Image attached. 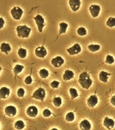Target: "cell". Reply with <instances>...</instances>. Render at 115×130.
<instances>
[{
    "mask_svg": "<svg viewBox=\"0 0 115 130\" xmlns=\"http://www.w3.org/2000/svg\"><path fill=\"white\" fill-rule=\"evenodd\" d=\"M78 82L82 88L85 89H89L92 86L93 81L92 79L90 78L89 74L86 71H84V72L80 74L78 78Z\"/></svg>",
    "mask_w": 115,
    "mask_h": 130,
    "instance_id": "6da1fadb",
    "label": "cell"
},
{
    "mask_svg": "<svg viewBox=\"0 0 115 130\" xmlns=\"http://www.w3.org/2000/svg\"><path fill=\"white\" fill-rule=\"evenodd\" d=\"M31 30V28L25 25H19L16 28L17 35L20 38H28Z\"/></svg>",
    "mask_w": 115,
    "mask_h": 130,
    "instance_id": "7a4b0ae2",
    "label": "cell"
},
{
    "mask_svg": "<svg viewBox=\"0 0 115 130\" xmlns=\"http://www.w3.org/2000/svg\"><path fill=\"white\" fill-rule=\"evenodd\" d=\"M45 95H46V93H45V90L43 88H39L34 92L32 98L43 102L44 100Z\"/></svg>",
    "mask_w": 115,
    "mask_h": 130,
    "instance_id": "3957f363",
    "label": "cell"
},
{
    "mask_svg": "<svg viewBox=\"0 0 115 130\" xmlns=\"http://www.w3.org/2000/svg\"><path fill=\"white\" fill-rule=\"evenodd\" d=\"M10 14L14 20H20L23 16V10L19 6H14L10 10Z\"/></svg>",
    "mask_w": 115,
    "mask_h": 130,
    "instance_id": "277c9868",
    "label": "cell"
},
{
    "mask_svg": "<svg viewBox=\"0 0 115 130\" xmlns=\"http://www.w3.org/2000/svg\"><path fill=\"white\" fill-rule=\"evenodd\" d=\"M34 19L35 21L37 27H38V31L39 32H42L43 28L45 26L44 19L40 14H38L34 17Z\"/></svg>",
    "mask_w": 115,
    "mask_h": 130,
    "instance_id": "5b68a950",
    "label": "cell"
},
{
    "mask_svg": "<svg viewBox=\"0 0 115 130\" xmlns=\"http://www.w3.org/2000/svg\"><path fill=\"white\" fill-rule=\"evenodd\" d=\"M81 47L78 43H75V44H74L72 47L66 49V51L68 52V53L70 56L78 55V54H79L81 53Z\"/></svg>",
    "mask_w": 115,
    "mask_h": 130,
    "instance_id": "8992f818",
    "label": "cell"
},
{
    "mask_svg": "<svg viewBox=\"0 0 115 130\" xmlns=\"http://www.w3.org/2000/svg\"><path fill=\"white\" fill-rule=\"evenodd\" d=\"M89 10L91 16H92L93 18H97V17L99 16L100 13L101 8L100 6L98 5L93 4V5L90 6L89 8Z\"/></svg>",
    "mask_w": 115,
    "mask_h": 130,
    "instance_id": "52a82bcc",
    "label": "cell"
},
{
    "mask_svg": "<svg viewBox=\"0 0 115 130\" xmlns=\"http://www.w3.org/2000/svg\"><path fill=\"white\" fill-rule=\"evenodd\" d=\"M51 63L55 68H59L64 63V60L60 56H57L51 59Z\"/></svg>",
    "mask_w": 115,
    "mask_h": 130,
    "instance_id": "ba28073f",
    "label": "cell"
},
{
    "mask_svg": "<svg viewBox=\"0 0 115 130\" xmlns=\"http://www.w3.org/2000/svg\"><path fill=\"white\" fill-rule=\"evenodd\" d=\"M35 54L38 58H44L47 54V50L44 46L38 47L35 50Z\"/></svg>",
    "mask_w": 115,
    "mask_h": 130,
    "instance_id": "9c48e42d",
    "label": "cell"
},
{
    "mask_svg": "<svg viewBox=\"0 0 115 130\" xmlns=\"http://www.w3.org/2000/svg\"><path fill=\"white\" fill-rule=\"evenodd\" d=\"M69 4L73 12H76L79 9L80 7H81V2L80 0H69Z\"/></svg>",
    "mask_w": 115,
    "mask_h": 130,
    "instance_id": "30bf717a",
    "label": "cell"
},
{
    "mask_svg": "<svg viewBox=\"0 0 115 130\" xmlns=\"http://www.w3.org/2000/svg\"><path fill=\"white\" fill-rule=\"evenodd\" d=\"M26 113L30 118H36L38 114V108L34 105L29 106L26 110Z\"/></svg>",
    "mask_w": 115,
    "mask_h": 130,
    "instance_id": "8fae6325",
    "label": "cell"
},
{
    "mask_svg": "<svg viewBox=\"0 0 115 130\" xmlns=\"http://www.w3.org/2000/svg\"><path fill=\"white\" fill-rule=\"evenodd\" d=\"M5 113L8 117H14L17 114L16 108L13 105L7 106L5 108Z\"/></svg>",
    "mask_w": 115,
    "mask_h": 130,
    "instance_id": "7c38bea8",
    "label": "cell"
},
{
    "mask_svg": "<svg viewBox=\"0 0 115 130\" xmlns=\"http://www.w3.org/2000/svg\"><path fill=\"white\" fill-rule=\"evenodd\" d=\"M98 103V99L95 95H91L87 100V104L89 107L94 108Z\"/></svg>",
    "mask_w": 115,
    "mask_h": 130,
    "instance_id": "4fadbf2b",
    "label": "cell"
},
{
    "mask_svg": "<svg viewBox=\"0 0 115 130\" xmlns=\"http://www.w3.org/2000/svg\"><path fill=\"white\" fill-rule=\"evenodd\" d=\"M103 124L104 127L108 129H112L114 127V121L112 119H110L108 117H105L104 119Z\"/></svg>",
    "mask_w": 115,
    "mask_h": 130,
    "instance_id": "5bb4252c",
    "label": "cell"
},
{
    "mask_svg": "<svg viewBox=\"0 0 115 130\" xmlns=\"http://www.w3.org/2000/svg\"><path fill=\"white\" fill-rule=\"evenodd\" d=\"M10 90L9 89L5 86L2 87L0 89V99H6L9 96Z\"/></svg>",
    "mask_w": 115,
    "mask_h": 130,
    "instance_id": "9a60e30c",
    "label": "cell"
},
{
    "mask_svg": "<svg viewBox=\"0 0 115 130\" xmlns=\"http://www.w3.org/2000/svg\"><path fill=\"white\" fill-rule=\"evenodd\" d=\"M0 50L2 53H5L6 55H8L12 50L10 45L7 43H3L0 45Z\"/></svg>",
    "mask_w": 115,
    "mask_h": 130,
    "instance_id": "2e32d148",
    "label": "cell"
},
{
    "mask_svg": "<svg viewBox=\"0 0 115 130\" xmlns=\"http://www.w3.org/2000/svg\"><path fill=\"white\" fill-rule=\"evenodd\" d=\"M79 126L81 130H90L92 127L90 123L86 119L81 121L79 123Z\"/></svg>",
    "mask_w": 115,
    "mask_h": 130,
    "instance_id": "e0dca14e",
    "label": "cell"
},
{
    "mask_svg": "<svg viewBox=\"0 0 115 130\" xmlns=\"http://www.w3.org/2000/svg\"><path fill=\"white\" fill-rule=\"evenodd\" d=\"M111 75V74L105 71H101L99 74V79L101 82H104V83H107L108 81L109 77Z\"/></svg>",
    "mask_w": 115,
    "mask_h": 130,
    "instance_id": "ac0fdd59",
    "label": "cell"
},
{
    "mask_svg": "<svg viewBox=\"0 0 115 130\" xmlns=\"http://www.w3.org/2000/svg\"><path fill=\"white\" fill-rule=\"evenodd\" d=\"M74 77V73L73 71L70 70H65L63 75V79L65 81H70V80L72 79Z\"/></svg>",
    "mask_w": 115,
    "mask_h": 130,
    "instance_id": "d6986e66",
    "label": "cell"
},
{
    "mask_svg": "<svg viewBox=\"0 0 115 130\" xmlns=\"http://www.w3.org/2000/svg\"><path fill=\"white\" fill-rule=\"evenodd\" d=\"M59 34L62 35L64 34L66 32L67 29L68 28V24L65 22H61L59 23Z\"/></svg>",
    "mask_w": 115,
    "mask_h": 130,
    "instance_id": "ffe728a7",
    "label": "cell"
},
{
    "mask_svg": "<svg viewBox=\"0 0 115 130\" xmlns=\"http://www.w3.org/2000/svg\"><path fill=\"white\" fill-rule=\"evenodd\" d=\"M17 55L19 58L21 59H24L27 57V51L25 48H23L22 47H20L17 51Z\"/></svg>",
    "mask_w": 115,
    "mask_h": 130,
    "instance_id": "44dd1931",
    "label": "cell"
},
{
    "mask_svg": "<svg viewBox=\"0 0 115 130\" xmlns=\"http://www.w3.org/2000/svg\"><path fill=\"white\" fill-rule=\"evenodd\" d=\"M101 48L100 45L99 44H91L88 46V49L92 53H95L99 51Z\"/></svg>",
    "mask_w": 115,
    "mask_h": 130,
    "instance_id": "7402d4cb",
    "label": "cell"
},
{
    "mask_svg": "<svg viewBox=\"0 0 115 130\" xmlns=\"http://www.w3.org/2000/svg\"><path fill=\"white\" fill-rule=\"evenodd\" d=\"M24 69V66L21 64H16L13 69V73L15 75H18L21 72H22L23 69Z\"/></svg>",
    "mask_w": 115,
    "mask_h": 130,
    "instance_id": "603a6c76",
    "label": "cell"
},
{
    "mask_svg": "<svg viewBox=\"0 0 115 130\" xmlns=\"http://www.w3.org/2000/svg\"><path fill=\"white\" fill-rule=\"evenodd\" d=\"M25 124L23 120H17L14 123V128L16 129L21 130L24 128Z\"/></svg>",
    "mask_w": 115,
    "mask_h": 130,
    "instance_id": "cb8c5ba5",
    "label": "cell"
},
{
    "mask_svg": "<svg viewBox=\"0 0 115 130\" xmlns=\"http://www.w3.org/2000/svg\"><path fill=\"white\" fill-rule=\"evenodd\" d=\"M53 103L56 107H60L62 104V98L60 97H55L53 99Z\"/></svg>",
    "mask_w": 115,
    "mask_h": 130,
    "instance_id": "d4e9b609",
    "label": "cell"
},
{
    "mask_svg": "<svg viewBox=\"0 0 115 130\" xmlns=\"http://www.w3.org/2000/svg\"><path fill=\"white\" fill-rule=\"evenodd\" d=\"M39 75L40 77L43 79H45L49 76V71L47 69H42L39 71Z\"/></svg>",
    "mask_w": 115,
    "mask_h": 130,
    "instance_id": "484cf974",
    "label": "cell"
},
{
    "mask_svg": "<svg viewBox=\"0 0 115 130\" xmlns=\"http://www.w3.org/2000/svg\"><path fill=\"white\" fill-rule=\"evenodd\" d=\"M106 25L109 28H114L115 27V18L113 17H110L108 19L106 23Z\"/></svg>",
    "mask_w": 115,
    "mask_h": 130,
    "instance_id": "4316f807",
    "label": "cell"
},
{
    "mask_svg": "<svg viewBox=\"0 0 115 130\" xmlns=\"http://www.w3.org/2000/svg\"><path fill=\"white\" fill-rule=\"evenodd\" d=\"M69 93H70L71 98L72 100L76 99L78 96V93L77 89L74 88H70V89H69Z\"/></svg>",
    "mask_w": 115,
    "mask_h": 130,
    "instance_id": "83f0119b",
    "label": "cell"
},
{
    "mask_svg": "<svg viewBox=\"0 0 115 130\" xmlns=\"http://www.w3.org/2000/svg\"><path fill=\"white\" fill-rule=\"evenodd\" d=\"M65 119L67 122H73L75 119V115L74 113L73 112H69L66 114V117H65Z\"/></svg>",
    "mask_w": 115,
    "mask_h": 130,
    "instance_id": "f1b7e54d",
    "label": "cell"
},
{
    "mask_svg": "<svg viewBox=\"0 0 115 130\" xmlns=\"http://www.w3.org/2000/svg\"><path fill=\"white\" fill-rule=\"evenodd\" d=\"M77 33L80 36H84L87 35V31L85 27H79L77 30Z\"/></svg>",
    "mask_w": 115,
    "mask_h": 130,
    "instance_id": "f546056e",
    "label": "cell"
},
{
    "mask_svg": "<svg viewBox=\"0 0 115 130\" xmlns=\"http://www.w3.org/2000/svg\"><path fill=\"white\" fill-rule=\"evenodd\" d=\"M105 62L106 63H107L108 64H112L113 63H114V58L112 57V55H108L106 57V59Z\"/></svg>",
    "mask_w": 115,
    "mask_h": 130,
    "instance_id": "4dcf8cb0",
    "label": "cell"
},
{
    "mask_svg": "<svg viewBox=\"0 0 115 130\" xmlns=\"http://www.w3.org/2000/svg\"><path fill=\"white\" fill-rule=\"evenodd\" d=\"M25 93V90L23 88H19L17 91V96H18L19 97H20V98H22V97L24 96Z\"/></svg>",
    "mask_w": 115,
    "mask_h": 130,
    "instance_id": "1f68e13d",
    "label": "cell"
},
{
    "mask_svg": "<svg viewBox=\"0 0 115 130\" xmlns=\"http://www.w3.org/2000/svg\"><path fill=\"white\" fill-rule=\"evenodd\" d=\"M43 116L44 117V118H48V117L50 116L52 114V112H51L50 110L48 109H45L43 111Z\"/></svg>",
    "mask_w": 115,
    "mask_h": 130,
    "instance_id": "d6a6232c",
    "label": "cell"
},
{
    "mask_svg": "<svg viewBox=\"0 0 115 130\" xmlns=\"http://www.w3.org/2000/svg\"><path fill=\"white\" fill-rule=\"evenodd\" d=\"M60 85V82L58 81H56V80H54L53 82H51L50 86L53 89H57Z\"/></svg>",
    "mask_w": 115,
    "mask_h": 130,
    "instance_id": "836d02e7",
    "label": "cell"
},
{
    "mask_svg": "<svg viewBox=\"0 0 115 130\" xmlns=\"http://www.w3.org/2000/svg\"><path fill=\"white\" fill-rule=\"evenodd\" d=\"M32 81H33V79H32L31 75H28V76L26 77L24 79L25 84L27 85H31V84L32 83Z\"/></svg>",
    "mask_w": 115,
    "mask_h": 130,
    "instance_id": "e575fe53",
    "label": "cell"
},
{
    "mask_svg": "<svg viewBox=\"0 0 115 130\" xmlns=\"http://www.w3.org/2000/svg\"><path fill=\"white\" fill-rule=\"evenodd\" d=\"M5 23V20H4V19L2 18V17H0V29L4 27Z\"/></svg>",
    "mask_w": 115,
    "mask_h": 130,
    "instance_id": "d590c367",
    "label": "cell"
},
{
    "mask_svg": "<svg viewBox=\"0 0 115 130\" xmlns=\"http://www.w3.org/2000/svg\"><path fill=\"white\" fill-rule=\"evenodd\" d=\"M110 103L113 106L115 105V96H113L111 99H110Z\"/></svg>",
    "mask_w": 115,
    "mask_h": 130,
    "instance_id": "8d00e7d4",
    "label": "cell"
},
{
    "mask_svg": "<svg viewBox=\"0 0 115 130\" xmlns=\"http://www.w3.org/2000/svg\"><path fill=\"white\" fill-rule=\"evenodd\" d=\"M50 130H58L57 128H52Z\"/></svg>",
    "mask_w": 115,
    "mask_h": 130,
    "instance_id": "74e56055",
    "label": "cell"
},
{
    "mask_svg": "<svg viewBox=\"0 0 115 130\" xmlns=\"http://www.w3.org/2000/svg\"><path fill=\"white\" fill-rule=\"evenodd\" d=\"M1 70H2V68L1 66H0V73H1Z\"/></svg>",
    "mask_w": 115,
    "mask_h": 130,
    "instance_id": "f35d334b",
    "label": "cell"
}]
</instances>
